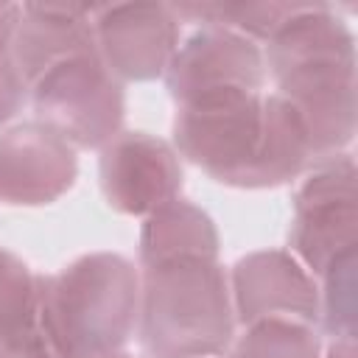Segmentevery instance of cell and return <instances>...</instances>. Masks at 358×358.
<instances>
[{"mask_svg":"<svg viewBox=\"0 0 358 358\" xmlns=\"http://www.w3.org/2000/svg\"><path fill=\"white\" fill-rule=\"evenodd\" d=\"M263 48L274 92L299 115L313 159L344 154L355 140V34L330 3H299Z\"/></svg>","mask_w":358,"mask_h":358,"instance_id":"obj_1","label":"cell"},{"mask_svg":"<svg viewBox=\"0 0 358 358\" xmlns=\"http://www.w3.org/2000/svg\"><path fill=\"white\" fill-rule=\"evenodd\" d=\"M140 268L117 252H90L39 274V313L56 358L120 352L137 330Z\"/></svg>","mask_w":358,"mask_h":358,"instance_id":"obj_2","label":"cell"},{"mask_svg":"<svg viewBox=\"0 0 358 358\" xmlns=\"http://www.w3.org/2000/svg\"><path fill=\"white\" fill-rule=\"evenodd\" d=\"M221 260H168L140 268L137 341L145 358H224L235 338Z\"/></svg>","mask_w":358,"mask_h":358,"instance_id":"obj_3","label":"cell"},{"mask_svg":"<svg viewBox=\"0 0 358 358\" xmlns=\"http://www.w3.org/2000/svg\"><path fill=\"white\" fill-rule=\"evenodd\" d=\"M266 120V90H227L176 103L173 148L213 182L249 190Z\"/></svg>","mask_w":358,"mask_h":358,"instance_id":"obj_4","label":"cell"},{"mask_svg":"<svg viewBox=\"0 0 358 358\" xmlns=\"http://www.w3.org/2000/svg\"><path fill=\"white\" fill-rule=\"evenodd\" d=\"M34 120L78 148H103L123 131L126 92L98 48L67 56L28 84Z\"/></svg>","mask_w":358,"mask_h":358,"instance_id":"obj_5","label":"cell"},{"mask_svg":"<svg viewBox=\"0 0 358 358\" xmlns=\"http://www.w3.org/2000/svg\"><path fill=\"white\" fill-rule=\"evenodd\" d=\"M355 157L350 151L316 162L291 196L288 252L319 277L333 260L358 249Z\"/></svg>","mask_w":358,"mask_h":358,"instance_id":"obj_6","label":"cell"},{"mask_svg":"<svg viewBox=\"0 0 358 358\" xmlns=\"http://www.w3.org/2000/svg\"><path fill=\"white\" fill-rule=\"evenodd\" d=\"M92 28L98 53L120 84L162 78L182 42V20L171 3L95 6Z\"/></svg>","mask_w":358,"mask_h":358,"instance_id":"obj_7","label":"cell"},{"mask_svg":"<svg viewBox=\"0 0 358 358\" xmlns=\"http://www.w3.org/2000/svg\"><path fill=\"white\" fill-rule=\"evenodd\" d=\"M103 201L120 215L145 218L179 199L182 157L173 143L148 131H120L98 154Z\"/></svg>","mask_w":358,"mask_h":358,"instance_id":"obj_8","label":"cell"},{"mask_svg":"<svg viewBox=\"0 0 358 358\" xmlns=\"http://www.w3.org/2000/svg\"><path fill=\"white\" fill-rule=\"evenodd\" d=\"M235 322L319 324V282L288 249H257L227 271ZM319 330V327H316Z\"/></svg>","mask_w":358,"mask_h":358,"instance_id":"obj_9","label":"cell"},{"mask_svg":"<svg viewBox=\"0 0 358 358\" xmlns=\"http://www.w3.org/2000/svg\"><path fill=\"white\" fill-rule=\"evenodd\" d=\"M162 78L173 103H185L227 90L263 92L268 76L257 42L227 28L201 25L179 42Z\"/></svg>","mask_w":358,"mask_h":358,"instance_id":"obj_10","label":"cell"},{"mask_svg":"<svg viewBox=\"0 0 358 358\" xmlns=\"http://www.w3.org/2000/svg\"><path fill=\"white\" fill-rule=\"evenodd\" d=\"M78 179L76 148L39 120L0 131V201L8 207H45L73 190Z\"/></svg>","mask_w":358,"mask_h":358,"instance_id":"obj_11","label":"cell"},{"mask_svg":"<svg viewBox=\"0 0 358 358\" xmlns=\"http://www.w3.org/2000/svg\"><path fill=\"white\" fill-rule=\"evenodd\" d=\"M92 11L95 6L76 3H22L11 48L25 87L56 62L98 48Z\"/></svg>","mask_w":358,"mask_h":358,"instance_id":"obj_12","label":"cell"},{"mask_svg":"<svg viewBox=\"0 0 358 358\" xmlns=\"http://www.w3.org/2000/svg\"><path fill=\"white\" fill-rule=\"evenodd\" d=\"M221 235L207 210L193 201L176 199L143 218L137 238V268L168 260H218Z\"/></svg>","mask_w":358,"mask_h":358,"instance_id":"obj_13","label":"cell"},{"mask_svg":"<svg viewBox=\"0 0 358 358\" xmlns=\"http://www.w3.org/2000/svg\"><path fill=\"white\" fill-rule=\"evenodd\" d=\"M0 350L8 358H56L42 330L39 274L0 246Z\"/></svg>","mask_w":358,"mask_h":358,"instance_id":"obj_14","label":"cell"},{"mask_svg":"<svg viewBox=\"0 0 358 358\" xmlns=\"http://www.w3.org/2000/svg\"><path fill=\"white\" fill-rule=\"evenodd\" d=\"M313 165L316 159L299 115L285 98H280L277 92H266L263 143H260V157H257L249 190L288 185Z\"/></svg>","mask_w":358,"mask_h":358,"instance_id":"obj_15","label":"cell"},{"mask_svg":"<svg viewBox=\"0 0 358 358\" xmlns=\"http://www.w3.org/2000/svg\"><path fill=\"white\" fill-rule=\"evenodd\" d=\"M299 3H277V0H266V3H176L173 11L179 14V20H190L199 28L201 25H215V28H227L235 31L257 45L268 42V36L296 11Z\"/></svg>","mask_w":358,"mask_h":358,"instance_id":"obj_16","label":"cell"},{"mask_svg":"<svg viewBox=\"0 0 358 358\" xmlns=\"http://www.w3.org/2000/svg\"><path fill=\"white\" fill-rule=\"evenodd\" d=\"M319 333L355 338L358 333V249L333 260L319 277Z\"/></svg>","mask_w":358,"mask_h":358,"instance_id":"obj_17","label":"cell"},{"mask_svg":"<svg viewBox=\"0 0 358 358\" xmlns=\"http://www.w3.org/2000/svg\"><path fill=\"white\" fill-rule=\"evenodd\" d=\"M322 333L299 322H255L235 333L227 358H322Z\"/></svg>","mask_w":358,"mask_h":358,"instance_id":"obj_18","label":"cell"},{"mask_svg":"<svg viewBox=\"0 0 358 358\" xmlns=\"http://www.w3.org/2000/svg\"><path fill=\"white\" fill-rule=\"evenodd\" d=\"M22 3H0V129H6L28 103V87L14 59V31Z\"/></svg>","mask_w":358,"mask_h":358,"instance_id":"obj_19","label":"cell"},{"mask_svg":"<svg viewBox=\"0 0 358 358\" xmlns=\"http://www.w3.org/2000/svg\"><path fill=\"white\" fill-rule=\"evenodd\" d=\"M322 358H358L355 338H330L322 347Z\"/></svg>","mask_w":358,"mask_h":358,"instance_id":"obj_20","label":"cell"},{"mask_svg":"<svg viewBox=\"0 0 358 358\" xmlns=\"http://www.w3.org/2000/svg\"><path fill=\"white\" fill-rule=\"evenodd\" d=\"M98 358H134V355H129V352H112V355H98Z\"/></svg>","mask_w":358,"mask_h":358,"instance_id":"obj_21","label":"cell"},{"mask_svg":"<svg viewBox=\"0 0 358 358\" xmlns=\"http://www.w3.org/2000/svg\"><path fill=\"white\" fill-rule=\"evenodd\" d=\"M0 358H8V355H6V352H3V350H0Z\"/></svg>","mask_w":358,"mask_h":358,"instance_id":"obj_22","label":"cell"}]
</instances>
